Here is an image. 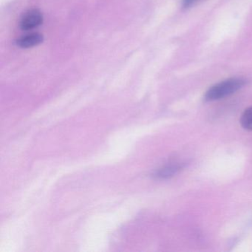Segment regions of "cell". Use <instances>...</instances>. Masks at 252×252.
<instances>
[{"label": "cell", "instance_id": "6", "mask_svg": "<svg viewBox=\"0 0 252 252\" xmlns=\"http://www.w3.org/2000/svg\"><path fill=\"white\" fill-rule=\"evenodd\" d=\"M198 0H182V5L184 8H189L191 5H194Z\"/></svg>", "mask_w": 252, "mask_h": 252}, {"label": "cell", "instance_id": "1", "mask_svg": "<svg viewBox=\"0 0 252 252\" xmlns=\"http://www.w3.org/2000/svg\"><path fill=\"white\" fill-rule=\"evenodd\" d=\"M247 84L244 78L235 77L226 79L211 87L204 95L206 101H213L225 98L240 91Z\"/></svg>", "mask_w": 252, "mask_h": 252}, {"label": "cell", "instance_id": "5", "mask_svg": "<svg viewBox=\"0 0 252 252\" xmlns=\"http://www.w3.org/2000/svg\"><path fill=\"white\" fill-rule=\"evenodd\" d=\"M240 123L244 129L252 131V106L243 112L240 118Z\"/></svg>", "mask_w": 252, "mask_h": 252}, {"label": "cell", "instance_id": "4", "mask_svg": "<svg viewBox=\"0 0 252 252\" xmlns=\"http://www.w3.org/2000/svg\"><path fill=\"white\" fill-rule=\"evenodd\" d=\"M43 41L42 35L37 33H31L20 38L17 44L20 48H29L39 45Z\"/></svg>", "mask_w": 252, "mask_h": 252}, {"label": "cell", "instance_id": "3", "mask_svg": "<svg viewBox=\"0 0 252 252\" xmlns=\"http://www.w3.org/2000/svg\"><path fill=\"white\" fill-rule=\"evenodd\" d=\"M185 163H173L160 168L155 172L153 176L157 179H167L176 175L185 167Z\"/></svg>", "mask_w": 252, "mask_h": 252}, {"label": "cell", "instance_id": "2", "mask_svg": "<svg viewBox=\"0 0 252 252\" xmlns=\"http://www.w3.org/2000/svg\"><path fill=\"white\" fill-rule=\"evenodd\" d=\"M43 21V16L36 9L28 11L20 20V28L24 31L32 30L40 26Z\"/></svg>", "mask_w": 252, "mask_h": 252}]
</instances>
